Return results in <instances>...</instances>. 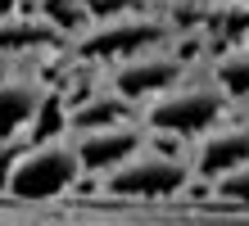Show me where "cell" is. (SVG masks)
I'll list each match as a JSON object with an SVG mask.
<instances>
[{
  "mask_svg": "<svg viewBox=\"0 0 249 226\" xmlns=\"http://www.w3.org/2000/svg\"><path fill=\"white\" fill-rule=\"evenodd\" d=\"M227 95L213 86V77H181L172 90H163L159 100H150L141 109V122L150 136L163 140H186L195 145L199 136H209L213 127L227 122Z\"/></svg>",
  "mask_w": 249,
  "mask_h": 226,
  "instance_id": "6da1fadb",
  "label": "cell"
},
{
  "mask_svg": "<svg viewBox=\"0 0 249 226\" xmlns=\"http://www.w3.org/2000/svg\"><path fill=\"white\" fill-rule=\"evenodd\" d=\"M168 36H172V27L159 14H95V23L72 41V54L86 59V64L118 68L136 54L163 50Z\"/></svg>",
  "mask_w": 249,
  "mask_h": 226,
  "instance_id": "7a4b0ae2",
  "label": "cell"
},
{
  "mask_svg": "<svg viewBox=\"0 0 249 226\" xmlns=\"http://www.w3.org/2000/svg\"><path fill=\"white\" fill-rule=\"evenodd\" d=\"M82 176L86 172L77 163L72 140L46 136V140H36V145H27V149L14 154L9 172H5V190L14 199H27V204H50V199H59V194H68Z\"/></svg>",
  "mask_w": 249,
  "mask_h": 226,
  "instance_id": "3957f363",
  "label": "cell"
},
{
  "mask_svg": "<svg viewBox=\"0 0 249 226\" xmlns=\"http://www.w3.org/2000/svg\"><path fill=\"white\" fill-rule=\"evenodd\" d=\"M190 163L177 149H154L145 145L141 154H131L123 168H113L109 176H100V190L113 199H172L190 186Z\"/></svg>",
  "mask_w": 249,
  "mask_h": 226,
  "instance_id": "277c9868",
  "label": "cell"
},
{
  "mask_svg": "<svg viewBox=\"0 0 249 226\" xmlns=\"http://www.w3.org/2000/svg\"><path fill=\"white\" fill-rule=\"evenodd\" d=\"M186 77V59L172 50V45H163V50H150V54H136V59H127V64L118 68H109V90L118 95L123 104H131V109H145L150 100H159L163 90H172Z\"/></svg>",
  "mask_w": 249,
  "mask_h": 226,
  "instance_id": "5b68a950",
  "label": "cell"
},
{
  "mask_svg": "<svg viewBox=\"0 0 249 226\" xmlns=\"http://www.w3.org/2000/svg\"><path fill=\"white\" fill-rule=\"evenodd\" d=\"M190 176L204 181V186H217V181H227L231 172H240L249 163V122H222L213 127L209 136H199L195 145H190Z\"/></svg>",
  "mask_w": 249,
  "mask_h": 226,
  "instance_id": "8992f818",
  "label": "cell"
},
{
  "mask_svg": "<svg viewBox=\"0 0 249 226\" xmlns=\"http://www.w3.org/2000/svg\"><path fill=\"white\" fill-rule=\"evenodd\" d=\"M150 145V131H145L141 118L118 127H100V131H86V136H72V149H77V163L86 176H109L113 168H123L131 154Z\"/></svg>",
  "mask_w": 249,
  "mask_h": 226,
  "instance_id": "52a82bcc",
  "label": "cell"
},
{
  "mask_svg": "<svg viewBox=\"0 0 249 226\" xmlns=\"http://www.w3.org/2000/svg\"><path fill=\"white\" fill-rule=\"evenodd\" d=\"M46 100H50V86L36 72H5L0 77V149L23 140L41 122Z\"/></svg>",
  "mask_w": 249,
  "mask_h": 226,
  "instance_id": "ba28073f",
  "label": "cell"
},
{
  "mask_svg": "<svg viewBox=\"0 0 249 226\" xmlns=\"http://www.w3.org/2000/svg\"><path fill=\"white\" fill-rule=\"evenodd\" d=\"M131 118H141L131 104H123L118 95L105 86H95V90H82L77 100L68 104V113H64V127L72 136H86V131H100V127H118V122H131Z\"/></svg>",
  "mask_w": 249,
  "mask_h": 226,
  "instance_id": "9c48e42d",
  "label": "cell"
},
{
  "mask_svg": "<svg viewBox=\"0 0 249 226\" xmlns=\"http://www.w3.org/2000/svg\"><path fill=\"white\" fill-rule=\"evenodd\" d=\"M209 77H213V86L227 95V104L249 100V45H231V50H222V54L213 59Z\"/></svg>",
  "mask_w": 249,
  "mask_h": 226,
  "instance_id": "30bf717a",
  "label": "cell"
},
{
  "mask_svg": "<svg viewBox=\"0 0 249 226\" xmlns=\"http://www.w3.org/2000/svg\"><path fill=\"white\" fill-rule=\"evenodd\" d=\"M213 190H217V199H227V204H249V163L240 172H231L227 181H217Z\"/></svg>",
  "mask_w": 249,
  "mask_h": 226,
  "instance_id": "8fae6325",
  "label": "cell"
},
{
  "mask_svg": "<svg viewBox=\"0 0 249 226\" xmlns=\"http://www.w3.org/2000/svg\"><path fill=\"white\" fill-rule=\"evenodd\" d=\"M32 9V0H0V23L5 18H18V14Z\"/></svg>",
  "mask_w": 249,
  "mask_h": 226,
  "instance_id": "7c38bea8",
  "label": "cell"
},
{
  "mask_svg": "<svg viewBox=\"0 0 249 226\" xmlns=\"http://www.w3.org/2000/svg\"><path fill=\"white\" fill-rule=\"evenodd\" d=\"M5 72H9V59H5V54H0V77H5Z\"/></svg>",
  "mask_w": 249,
  "mask_h": 226,
  "instance_id": "4fadbf2b",
  "label": "cell"
},
{
  "mask_svg": "<svg viewBox=\"0 0 249 226\" xmlns=\"http://www.w3.org/2000/svg\"><path fill=\"white\" fill-rule=\"evenodd\" d=\"M222 5H245V0H222Z\"/></svg>",
  "mask_w": 249,
  "mask_h": 226,
  "instance_id": "5bb4252c",
  "label": "cell"
},
{
  "mask_svg": "<svg viewBox=\"0 0 249 226\" xmlns=\"http://www.w3.org/2000/svg\"><path fill=\"white\" fill-rule=\"evenodd\" d=\"M245 45H249V41H245Z\"/></svg>",
  "mask_w": 249,
  "mask_h": 226,
  "instance_id": "9a60e30c",
  "label": "cell"
}]
</instances>
